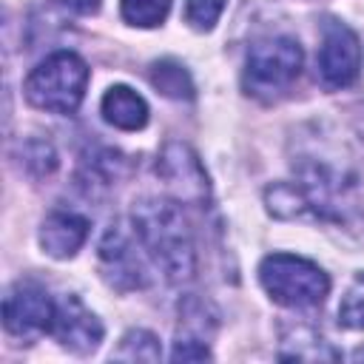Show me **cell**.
<instances>
[{"mask_svg":"<svg viewBox=\"0 0 364 364\" xmlns=\"http://www.w3.org/2000/svg\"><path fill=\"white\" fill-rule=\"evenodd\" d=\"M151 85L171 97V100H191L193 97V82H191V74L185 71L182 63L176 60H159L151 65Z\"/></svg>","mask_w":364,"mask_h":364,"instance_id":"cell-12","label":"cell"},{"mask_svg":"<svg viewBox=\"0 0 364 364\" xmlns=\"http://www.w3.org/2000/svg\"><path fill=\"white\" fill-rule=\"evenodd\" d=\"M51 333L65 350L85 355V353L97 350V344L102 341V321L77 296H65L54 307Z\"/></svg>","mask_w":364,"mask_h":364,"instance_id":"cell-8","label":"cell"},{"mask_svg":"<svg viewBox=\"0 0 364 364\" xmlns=\"http://www.w3.org/2000/svg\"><path fill=\"white\" fill-rule=\"evenodd\" d=\"M119 9H122L125 23L151 28V26H159L168 17L171 0H122Z\"/></svg>","mask_w":364,"mask_h":364,"instance_id":"cell-14","label":"cell"},{"mask_svg":"<svg viewBox=\"0 0 364 364\" xmlns=\"http://www.w3.org/2000/svg\"><path fill=\"white\" fill-rule=\"evenodd\" d=\"M171 358L173 361H205L210 358V350L202 338H191V336H179L173 350H171Z\"/></svg>","mask_w":364,"mask_h":364,"instance_id":"cell-17","label":"cell"},{"mask_svg":"<svg viewBox=\"0 0 364 364\" xmlns=\"http://www.w3.org/2000/svg\"><path fill=\"white\" fill-rule=\"evenodd\" d=\"M88 85V65L74 51H54L40 60L26 77V100L51 114H71L82 102Z\"/></svg>","mask_w":364,"mask_h":364,"instance_id":"cell-2","label":"cell"},{"mask_svg":"<svg viewBox=\"0 0 364 364\" xmlns=\"http://www.w3.org/2000/svg\"><path fill=\"white\" fill-rule=\"evenodd\" d=\"M301 46L293 37H267L250 46L242 85L250 97L270 102L290 91L301 74Z\"/></svg>","mask_w":364,"mask_h":364,"instance_id":"cell-3","label":"cell"},{"mask_svg":"<svg viewBox=\"0 0 364 364\" xmlns=\"http://www.w3.org/2000/svg\"><path fill=\"white\" fill-rule=\"evenodd\" d=\"M88 236V219L74 210H54L40 228V245L54 259L74 256Z\"/></svg>","mask_w":364,"mask_h":364,"instance_id":"cell-10","label":"cell"},{"mask_svg":"<svg viewBox=\"0 0 364 364\" xmlns=\"http://www.w3.org/2000/svg\"><path fill=\"white\" fill-rule=\"evenodd\" d=\"M134 233L168 282H188L196 270L191 228L171 199H139L131 210Z\"/></svg>","mask_w":364,"mask_h":364,"instance_id":"cell-1","label":"cell"},{"mask_svg":"<svg viewBox=\"0 0 364 364\" xmlns=\"http://www.w3.org/2000/svg\"><path fill=\"white\" fill-rule=\"evenodd\" d=\"M338 324L347 330H364V273H358L338 304Z\"/></svg>","mask_w":364,"mask_h":364,"instance_id":"cell-15","label":"cell"},{"mask_svg":"<svg viewBox=\"0 0 364 364\" xmlns=\"http://www.w3.org/2000/svg\"><path fill=\"white\" fill-rule=\"evenodd\" d=\"M54 301L34 282H17L3 299V324L23 344L48 333L54 324Z\"/></svg>","mask_w":364,"mask_h":364,"instance_id":"cell-5","label":"cell"},{"mask_svg":"<svg viewBox=\"0 0 364 364\" xmlns=\"http://www.w3.org/2000/svg\"><path fill=\"white\" fill-rule=\"evenodd\" d=\"M100 108H102L105 122L122 131H139L148 122V102L128 85H111Z\"/></svg>","mask_w":364,"mask_h":364,"instance_id":"cell-11","label":"cell"},{"mask_svg":"<svg viewBox=\"0 0 364 364\" xmlns=\"http://www.w3.org/2000/svg\"><path fill=\"white\" fill-rule=\"evenodd\" d=\"M361 68V46L358 37L336 20L324 23L321 51H318V74L327 88H344L358 77Z\"/></svg>","mask_w":364,"mask_h":364,"instance_id":"cell-7","label":"cell"},{"mask_svg":"<svg viewBox=\"0 0 364 364\" xmlns=\"http://www.w3.org/2000/svg\"><path fill=\"white\" fill-rule=\"evenodd\" d=\"M222 9L225 0H185V23H191L199 31H208L216 26Z\"/></svg>","mask_w":364,"mask_h":364,"instance_id":"cell-16","label":"cell"},{"mask_svg":"<svg viewBox=\"0 0 364 364\" xmlns=\"http://www.w3.org/2000/svg\"><path fill=\"white\" fill-rule=\"evenodd\" d=\"M259 282L267 296L284 307H316L330 290V279L318 264L290 253L264 256L259 264Z\"/></svg>","mask_w":364,"mask_h":364,"instance_id":"cell-4","label":"cell"},{"mask_svg":"<svg viewBox=\"0 0 364 364\" xmlns=\"http://www.w3.org/2000/svg\"><path fill=\"white\" fill-rule=\"evenodd\" d=\"M111 358H117V361H159L162 350H159V341H156L154 333L131 330V333L122 336V341L111 353Z\"/></svg>","mask_w":364,"mask_h":364,"instance_id":"cell-13","label":"cell"},{"mask_svg":"<svg viewBox=\"0 0 364 364\" xmlns=\"http://www.w3.org/2000/svg\"><path fill=\"white\" fill-rule=\"evenodd\" d=\"M353 358H355V361H364V347H361V350H355V353H353Z\"/></svg>","mask_w":364,"mask_h":364,"instance_id":"cell-19","label":"cell"},{"mask_svg":"<svg viewBox=\"0 0 364 364\" xmlns=\"http://www.w3.org/2000/svg\"><path fill=\"white\" fill-rule=\"evenodd\" d=\"M156 173L162 176L165 188L176 196V202L188 205H205L210 196L208 173L199 162V156L185 142H168L159 154Z\"/></svg>","mask_w":364,"mask_h":364,"instance_id":"cell-6","label":"cell"},{"mask_svg":"<svg viewBox=\"0 0 364 364\" xmlns=\"http://www.w3.org/2000/svg\"><path fill=\"white\" fill-rule=\"evenodd\" d=\"M57 3L71 9V11H77V14H94L102 0H57Z\"/></svg>","mask_w":364,"mask_h":364,"instance_id":"cell-18","label":"cell"},{"mask_svg":"<svg viewBox=\"0 0 364 364\" xmlns=\"http://www.w3.org/2000/svg\"><path fill=\"white\" fill-rule=\"evenodd\" d=\"M100 262L108 284H114L117 290H134L145 284L142 262L136 259L134 247L119 230H108L105 239L100 242Z\"/></svg>","mask_w":364,"mask_h":364,"instance_id":"cell-9","label":"cell"}]
</instances>
